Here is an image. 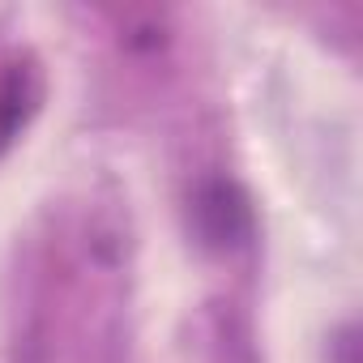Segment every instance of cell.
<instances>
[{
	"mask_svg": "<svg viewBox=\"0 0 363 363\" xmlns=\"http://www.w3.org/2000/svg\"><path fill=\"white\" fill-rule=\"evenodd\" d=\"M193 227L210 248H235L252 231V210L248 197L231 179H206L193 193Z\"/></svg>",
	"mask_w": 363,
	"mask_h": 363,
	"instance_id": "6da1fadb",
	"label": "cell"
},
{
	"mask_svg": "<svg viewBox=\"0 0 363 363\" xmlns=\"http://www.w3.org/2000/svg\"><path fill=\"white\" fill-rule=\"evenodd\" d=\"M39 103V73L30 65H9L0 77V150H9Z\"/></svg>",
	"mask_w": 363,
	"mask_h": 363,
	"instance_id": "7a4b0ae2",
	"label": "cell"
}]
</instances>
